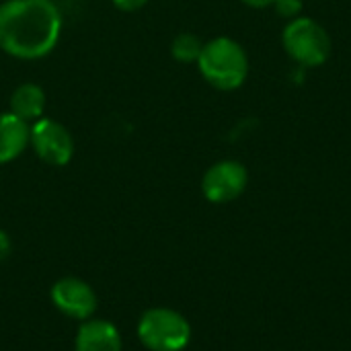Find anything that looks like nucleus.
Listing matches in <instances>:
<instances>
[{"mask_svg": "<svg viewBox=\"0 0 351 351\" xmlns=\"http://www.w3.org/2000/svg\"><path fill=\"white\" fill-rule=\"evenodd\" d=\"M62 33V12L51 0H6L0 4V49L19 60H39L53 51Z\"/></svg>", "mask_w": 351, "mask_h": 351, "instance_id": "nucleus-1", "label": "nucleus"}, {"mask_svg": "<svg viewBox=\"0 0 351 351\" xmlns=\"http://www.w3.org/2000/svg\"><path fill=\"white\" fill-rule=\"evenodd\" d=\"M199 74L218 90H234L249 76V58L245 47L230 37H216L204 43L197 58Z\"/></svg>", "mask_w": 351, "mask_h": 351, "instance_id": "nucleus-2", "label": "nucleus"}, {"mask_svg": "<svg viewBox=\"0 0 351 351\" xmlns=\"http://www.w3.org/2000/svg\"><path fill=\"white\" fill-rule=\"evenodd\" d=\"M282 45L302 68L323 66L331 56V37L327 29L315 19L302 14L288 21L282 31Z\"/></svg>", "mask_w": 351, "mask_h": 351, "instance_id": "nucleus-3", "label": "nucleus"}, {"mask_svg": "<svg viewBox=\"0 0 351 351\" xmlns=\"http://www.w3.org/2000/svg\"><path fill=\"white\" fill-rule=\"evenodd\" d=\"M138 337L150 351H183L191 339V327L177 311L150 308L138 321Z\"/></svg>", "mask_w": 351, "mask_h": 351, "instance_id": "nucleus-4", "label": "nucleus"}, {"mask_svg": "<svg viewBox=\"0 0 351 351\" xmlns=\"http://www.w3.org/2000/svg\"><path fill=\"white\" fill-rule=\"evenodd\" d=\"M29 144L33 146L39 160L51 167H66L74 156L72 134L56 119L41 117L31 123Z\"/></svg>", "mask_w": 351, "mask_h": 351, "instance_id": "nucleus-5", "label": "nucleus"}, {"mask_svg": "<svg viewBox=\"0 0 351 351\" xmlns=\"http://www.w3.org/2000/svg\"><path fill=\"white\" fill-rule=\"evenodd\" d=\"M247 183H249V173L243 162L220 160L206 171L202 179V191L204 197L212 204H228L243 195Z\"/></svg>", "mask_w": 351, "mask_h": 351, "instance_id": "nucleus-6", "label": "nucleus"}, {"mask_svg": "<svg viewBox=\"0 0 351 351\" xmlns=\"http://www.w3.org/2000/svg\"><path fill=\"white\" fill-rule=\"evenodd\" d=\"M51 302L56 308L76 321L93 319L99 298L95 290L78 278H62L51 288Z\"/></svg>", "mask_w": 351, "mask_h": 351, "instance_id": "nucleus-7", "label": "nucleus"}, {"mask_svg": "<svg viewBox=\"0 0 351 351\" xmlns=\"http://www.w3.org/2000/svg\"><path fill=\"white\" fill-rule=\"evenodd\" d=\"M74 351H121V335L113 323L88 319L76 331Z\"/></svg>", "mask_w": 351, "mask_h": 351, "instance_id": "nucleus-8", "label": "nucleus"}, {"mask_svg": "<svg viewBox=\"0 0 351 351\" xmlns=\"http://www.w3.org/2000/svg\"><path fill=\"white\" fill-rule=\"evenodd\" d=\"M31 125L16 117L14 113L6 111L0 113V165H6L21 156L29 146Z\"/></svg>", "mask_w": 351, "mask_h": 351, "instance_id": "nucleus-9", "label": "nucleus"}, {"mask_svg": "<svg viewBox=\"0 0 351 351\" xmlns=\"http://www.w3.org/2000/svg\"><path fill=\"white\" fill-rule=\"evenodd\" d=\"M45 105H47V99H45L43 88L33 82L19 84L10 95V113H14L29 125L43 117Z\"/></svg>", "mask_w": 351, "mask_h": 351, "instance_id": "nucleus-10", "label": "nucleus"}, {"mask_svg": "<svg viewBox=\"0 0 351 351\" xmlns=\"http://www.w3.org/2000/svg\"><path fill=\"white\" fill-rule=\"evenodd\" d=\"M204 49V41L193 35V33H179L173 43H171V53L177 62H183V64H191V62H197L199 53Z\"/></svg>", "mask_w": 351, "mask_h": 351, "instance_id": "nucleus-11", "label": "nucleus"}, {"mask_svg": "<svg viewBox=\"0 0 351 351\" xmlns=\"http://www.w3.org/2000/svg\"><path fill=\"white\" fill-rule=\"evenodd\" d=\"M271 6L276 8V12H278L282 19H288V21L300 16L302 10H304V2H302V0H276Z\"/></svg>", "mask_w": 351, "mask_h": 351, "instance_id": "nucleus-12", "label": "nucleus"}, {"mask_svg": "<svg viewBox=\"0 0 351 351\" xmlns=\"http://www.w3.org/2000/svg\"><path fill=\"white\" fill-rule=\"evenodd\" d=\"M119 10H125V12H134V10H140L148 0H111Z\"/></svg>", "mask_w": 351, "mask_h": 351, "instance_id": "nucleus-13", "label": "nucleus"}, {"mask_svg": "<svg viewBox=\"0 0 351 351\" xmlns=\"http://www.w3.org/2000/svg\"><path fill=\"white\" fill-rule=\"evenodd\" d=\"M243 2L251 8H265V6H271L276 0H243Z\"/></svg>", "mask_w": 351, "mask_h": 351, "instance_id": "nucleus-14", "label": "nucleus"}, {"mask_svg": "<svg viewBox=\"0 0 351 351\" xmlns=\"http://www.w3.org/2000/svg\"><path fill=\"white\" fill-rule=\"evenodd\" d=\"M6 251H8V241H6V234L0 232V257H4Z\"/></svg>", "mask_w": 351, "mask_h": 351, "instance_id": "nucleus-15", "label": "nucleus"}]
</instances>
